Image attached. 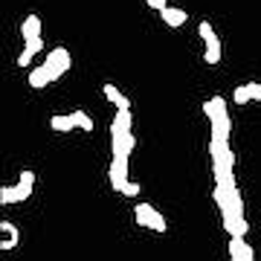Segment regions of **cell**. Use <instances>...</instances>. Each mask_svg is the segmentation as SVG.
Here are the masks:
<instances>
[{
  "label": "cell",
  "mask_w": 261,
  "mask_h": 261,
  "mask_svg": "<svg viewBox=\"0 0 261 261\" xmlns=\"http://www.w3.org/2000/svg\"><path fill=\"white\" fill-rule=\"evenodd\" d=\"M32 186H35V174L32 171H20V180H18V197L27 200L32 195Z\"/></svg>",
  "instance_id": "15"
},
{
  "label": "cell",
  "mask_w": 261,
  "mask_h": 261,
  "mask_svg": "<svg viewBox=\"0 0 261 261\" xmlns=\"http://www.w3.org/2000/svg\"><path fill=\"white\" fill-rule=\"evenodd\" d=\"M44 64H47V70H49V79L56 82V79H61V75L70 70V53H67L64 47H56L47 56V61H44Z\"/></svg>",
  "instance_id": "3"
},
{
  "label": "cell",
  "mask_w": 261,
  "mask_h": 261,
  "mask_svg": "<svg viewBox=\"0 0 261 261\" xmlns=\"http://www.w3.org/2000/svg\"><path fill=\"white\" fill-rule=\"evenodd\" d=\"M145 3H148L151 9H157V12H163L168 6V0H145Z\"/></svg>",
  "instance_id": "24"
},
{
  "label": "cell",
  "mask_w": 261,
  "mask_h": 261,
  "mask_svg": "<svg viewBox=\"0 0 261 261\" xmlns=\"http://www.w3.org/2000/svg\"><path fill=\"white\" fill-rule=\"evenodd\" d=\"M247 229H250V224H247V218H241V221H235V224H232L229 235H232V238H244V235H247Z\"/></svg>",
  "instance_id": "20"
},
{
  "label": "cell",
  "mask_w": 261,
  "mask_h": 261,
  "mask_svg": "<svg viewBox=\"0 0 261 261\" xmlns=\"http://www.w3.org/2000/svg\"><path fill=\"white\" fill-rule=\"evenodd\" d=\"M49 128L58 130V134H70V130L75 128V122H73L70 113H67V116H53V119H49Z\"/></svg>",
  "instance_id": "16"
},
{
  "label": "cell",
  "mask_w": 261,
  "mask_h": 261,
  "mask_svg": "<svg viewBox=\"0 0 261 261\" xmlns=\"http://www.w3.org/2000/svg\"><path fill=\"white\" fill-rule=\"evenodd\" d=\"M137 140H134V134H111V148H113V157H130V151H134Z\"/></svg>",
  "instance_id": "5"
},
{
  "label": "cell",
  "mask_w": 261,
  "mask_h": 261,
  "mask_svg": "<svg viewBox=\"0 0 261 261\" xmlns=\"http://www.w3.org/2000/svg\"><path fill=\"white\" fill-rule=\"evenodd\" d=\"M203 113L209 116V122L218 119V116H224V113H226V102H224V96H215V99L203 102Z\"/></svg>",
  "instance_id": "14"
},
{
  "label": "cell",
  "mask_w": 261,
  "mask_h": 261,
  "mask_svg": "<svg viewBox=\"0 0 261 261\" xmlns=\"http://www.w3.org/2000/svg\"><path fill=\"white\" fill-rule=\"evenodd\" d=\"M247 87H250V96H252V99H255V102H261V84H258V82H250Z\"/></svg>",
  "instance_id": "23"
},
{
  "label": "cell",
  "mask_w": 261,
  "mask_h": 261,
  "mask_svg": "<svg viewBox=\"0 0 261 261\" xmlns=\"http://www.w3.org/2000/svg\"><path fill=\"white\" fill-rule=\"evenodd\" d=\"M130 122H134L130 111H116V116H113V122H111V134H128Z\"/></svg>",
  "instance_id": "13"
},
{
  "label": "cell",
  "mask_w": 261,
  "mask_h": 261,
  "mask_svg": "<svg viewBox=\"0 0 261 261\" xmlns=\"http://www.w3.org/2000/svg\"><path fill=\"white\" fill-rule=\"evenodd\" d=\"M134 215H137V224H140V226H148V229H154V232H166V229H168L166 218H163V215H160L151 203H137Z\"/></svg>",
  "instance_id": "1"
},
{
  "label": "cell",
  "mask_w": 261,
  "mask_h": 261,
  "mask_svg": "<svg viewBox=\"0 0 261 261\" xmlns=\"http://www.w3.org/2000/svg\"><path fill=\"white\" fill-rule=\"evenodd\" d=\"M229 255H232V261H252L255 255H252V247L244 238H232V244H229Z\"/></svg>",
  "instance_id": "6"
},
{
  "label": "cell",
  "mask_w": 261,
  "mask_h": 261,
  "mask_svg": "<svg viewBox=\"0 0 261 261\" xmlns=\"http://www.w3.org/2000/svg\"><path fill=\"white\" fill-rule=\"evenodd\" d=\"M229 130H232V119H229V113L212 119V137H215V140H229Z\"/></svg>",
  "instance_id": "9"
},
{
  "label": "cell",
  "mask_w": 261,
  "mask_h": 261,
  "mask_svg": "<svg viewBox=\"0 0 261 261\" xmlns=\"http://www.w3.org/2000/svg\"><path fill=\"white\" fill-rule=\"evenodd\" d=\"M197 35L206 41V53H203V61L206 64H218L221 61V41L215 35V29L209 20H200V27H197Z\"/></svg>",
  "instance_id": "2"
},
{
  "label": "cell",
  "mask_w": 261,
  "mask_h": 261,
  "mask_svg": "<svg viewBox=\"0 0 261 261\" xmlns=\"http://www.w3.org/2000/svg\"><path fill=\"white\" fill-rule=\"evenodd\" d=\"M20 35H23V41L41 38V18H38V15H29V18H23V23H20Z\"/></svg>",
  "instance_id": "8"
},
{
  "label": "cell",
  "mask_w": 261,
  "mask_h": 261,
  "mask_svg": "<svg viewBox=\"0 0 261 261\" xmlns=\"http://www.w3.org/2000/svg\"><path fill=\"white\" fill-rule=\"evenodd\" d=\"M102 90H105V96H108V102L116 105V111H130V99H128V96H122L113 84H105Z\"/></svg>",
  "instance_id": "12"
},
{
  "label": "cell",
  "mask_w": 261,
  "mask_h": 261,
  "mask_svg": "<svg viewBox=\"0 0 261 261\" xmlns=\"http://www.w3.org/2000/svg\"><path fill=\"white\" fill-rule=\"evenodd\" d=\"M53 82L49 79V70H47V64H38L32 73H29V87H35V90H44L47 84Z\"/></svg>",
  "instance_id": "10"
},
{
  "label": "cell",
  "mask_w": 261,
  "mask_h": 261,
  "mask_svg": "<svg viewBox=\"0 0 261 261\" xmlns=\"http://www.w3.org/2000/svg\"><path fill=\"white\" fill-rule=\"evenodd\" d=\"M232 99H235V105H247V102H252V96H250V87H247V84H241V87H235Z\"/></svg>",
  "instance_id": "19"
},
{
  "label": "cell",
  "mask_w": 261,
  "mask_h": 261,
  "mask_svg": "<svg viewBox=\"0 0 261 261\" xmlns=\"http://www.w3.org/2000/svg\"><path fill=\"white\" fill-rule=\"evenodd\" d=\"M160 18L166 20V27H183L189 15H186L183 9H174V6H166V9L160 12Z\"/></svg>",
  "instance_id": "11"
},
{
  "label": "cell",
  "mask_w": 261,
  "mask_h": 261,
  "mask_svg": "<svg viewBox=\"0 0 261 261\" xmlns=\"http://www.w3.org/2000/svg\"><path fill=\"white\" fill-rule=\"evenodd\" d=\"M41 49H44V41H41V38H32V41H27L23 53L18 56V67H29V64H32V56H35V53H41Z\"/></svg>",
  "instance_id": "7"
},
{
  "label": "cell",
  "mask_w": 261,
  "mask_h": 261,
  "mask_svg": "<svg viewBox=\"0 0 261 261\" xmlns=\"http://www.w3.org/2000/svg\"><path fill=\"white\" fill-rule=\"evenodd\" d=\"M122 195H125V197H137V195H140V183H130V180H128L125 189H122Z\"/></svg>",
  "instance_id": "22"
},
{
  "label": "cell",
  "mask_w": 261,
  "mask_h": 261,
  "mask_svg": "<svg viewBox=\"0 0 261 261\" xmlns=\"http://www.w3.org/2000/svg\"><path fill=\"white\" fill-rule=\"evenodd\" d=\"M108 177H111L113 192H122V189H125V183H128V157H113Z\"/></svg>",
  "instance_id": "4"
},
{
  "label": "cell",
  "mask_w": 261,
  "mask_h": 261,
  "mask_svg": "<svg viewBox=\"0 0 261 261\" xmlns=\"http://www.w3.org/2000/svg\"><path fill=\"white\" fill-rule=\"evenodd\" d=\"M0 203H3V206H9V203H20V197H18V186H3V189H0Z\"/></svg>",
  "instance_id": "17"
},
{
  "label": "cell",
  "mask_w": 261,
  "mask_h": 261,
  "mask_svg": "<svg viewBox=\"0 0 261 261\" xmlns=\"http://www.w3.org/2000/svg\"><path fill=\"white\" fill-rule=\"evenodd\" d=\"M0 229H3V232H9V241L12 244H18V226H15V224L3 221V224H0Z\"/></svg>",
  "instance_id": "21"
},
{
  "label": "cell",
  "mask_w": 261,
  "mask_h": 261,
  "mask_svg": "<svg viewBox=\"0 0 261 261\" xmlns=\"http://www.w3.org/2000/svg\"><path fill=\"white\" fill-rule=\"evenodd\" d=\"M70 116H73L75 128H82V130H93V119H90V116H87L84 111H73Z\"/></svg>",
  "instance_id": "18"
}]
</instances>
